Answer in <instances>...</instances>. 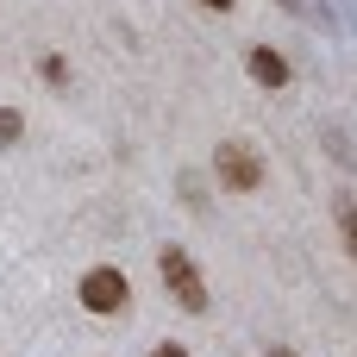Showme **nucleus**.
I'll list each match as a JSON object with an SVG mask.
<instances>
[{
  "label": "nucleus",
  "mask_w": 357,
  "mask_h": 357,
  "mask_svg": "<svg viewBox=\"0 0 357 357\" xmlns=\"http://www.w3.org/2000/svg\"><path fill=\"white\" fill-rule=\"evenodd\" d=\"M333 220H339V238H345V251H351V264H357V195L351 188L333 195Z\"/></svg>",
  "instance_id": "39448f33"
},
{
  "label": "nucleus",
  "mask_w": 357,
  "mask_h": 357,
  "mask_svg": "<svg viewBox=\"0 0 357 357\" xmlns=\"http://www.w3.org/2000/svg\"><path fill=\"white\" fill-rule=\"evenodd\" d=\"M213 169H220V182H226L232 195H257V188H264V157H257L245 138H226V144L213 151Z\"/></svg>",
  "instance_id": "f03ea898"
},
{
  "label": "nucleus",
  "mask_w": 357,
  "mask_h": 357,
  "mask_svg": "<svg viewBox=\"0 0 357 357\" xmlns=\"http://www.w3.org/2000/svg\"><path fill=\"white\" fill-rule=\"evenodd\" d=\"M75 295H82V307H88V314H126V307H132V282H126V270H113V264L88 270Z\"/></svg>",
  "instance_id": "7ed1b4c3"
},
{
  "label": "nucleus",
  "mask_w": 357,
  "mask_h": 357,
  "mask_svg": "<svg viewBox=\"0 0 357 357\" xmlns=\"http://www.w3.org/2000/svg\"><path fill=\"white\" fill-rule=\"evenodd\" d=\"M19 132H25V119L13 107H0V144H19Z\"/></svg>",
  "instance_id": "423d86ee"
},
{
  "label": "nucleus",
  "mask_w": 357,
  "mask_h": 357,
  "mask_svg": "<svg viewBox=\"0 0 357 357\" xmlns=\"http://www.w3.org/2000/svg\"><path fill=\"white\" fill-rule=\"evenodd\" d=\"M264 357H295V351H289V345H270V351H264Z\"/></svg>",
  "instance_id": "1a4fd4ad"
},
{
  "label": "nucleus",
  "mask_w": 357,
  "mask_h": 357,
  "mask_svg": "<svg viewBox=\"0 0 357 357\" xmlns=\"http://www.w3.org/2000/svg\"><path fill=\"white\" fill-rule=\"evenodd\" d=\"M44 82L63 88V82H69V63H63V56H44Z\"/></svg>",
  "instance_id": "0eeeda50"
},
{
  "label": "nucleus",
  "mask_w": 357,
  "mask_h": 357,
  "mask_svg": "<svg viewBox=\"0 0 357 357\" xmlns=\"http://www.w3.org/2000/svg\"><path fill=\"white\" fill-rule=\"evenodd\" d=\"M201 6H220V13H232V0H201Z\"/></svg>",
  "instance_id": "9d476101"
},
{
  "label": "nucleus",
  "mask_w": 357,
  "mask_h": 357,
  "mask_svg": "<svg viewBox=\"0 0 357 357\" xmlns=\"http://www.w3.org/2000/svg\"><path fill=\"white\" fill-rule=\"evenodd\" d=\"M276 6H295V0H276Z\"/></svg>",
  "instance_id": "9b49d317"
},
{
  "label": "nucleus",
  "mask_w": 357,
  "mask_h": 357,
  "mask_svg": "<svg viewBox=\"0 0 357 357\" xmlns=\"http://www.w3.org/2000/svg\"><path fill=\"white\" fill-rule=\"evenodd\" d=\"M157 276H163V289L176 295L182 314H207V276L188 264L182 245H163V251H157Z\"/></svg>",
  "instance_id": "f257e3e1"
},
{
  "label": "nucleus",
  "mask_w": 357,
  "mask_h": 357,
  "mask_svg": "<svg viewBox=\"0 0 357 357\" xmlns=\"http://www.w3.org/2000/svg\"><path fill=\"white\" fill-rule=\"evenodd\" d=\"M151 357H188V351H182V345H157Z\"/></svg>",
  "instance_id": "6e6552de"
},
{
  "label": "nucleus",
  "mask_w": 357,
  "mask_h": 357,
  "mask_svg": "<svg viewBox=\"0 0 357 357\" xmlns=\"http://www.w3.org/2000/svg\"><path fill=\"white\" fill-rule=\"evenodd\" d=\"M245 69H251V75H257L264 88H289V63H282V56H276L270 44H257V50L245 56Z\"/></svg>",
  "instance_id": "20e7f679"
}]
</instances>
